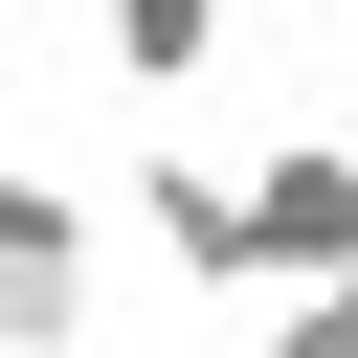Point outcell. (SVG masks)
<instances>
[{
	"label": "cell",
	"instance_id": "6da1fadb",
	"mask_svg": "<svg viewBox=\"0 0 358 358\" xmlns=\"http://www.w3.org/2000/svg\"><path fill=\"white\" fill-rule=\"evenodd\" d=\"M90 246H112L90 179H0V336L22 358H90Z\"/></svg>",
	"mask_w": 358,
	"mask_h": 358
},
{
	"label": "cell",
	"instance_id": "5b68a950",
	"mask_svg": "<svg viewBox=\"0 0 358 358\" xmlns=\"http://www.w3.org/2000/svg\"><path fill=\"white\" fill-rule=\"evenodd\" d=\"M268 358H358V268H313V291H268Z\"/></svg>",
	"mask_w": 358,
	"mask_h": 358
},
{
	"label": "cell",
	"instance_id": "3957f363",
	"mask_svg": "<svg viewBox=\"0 0 358 358\" xmlns=\"http://www.w3.org/2000/svg\"><path fill=\"white\" fill-rule=\"evenodd\" d=\"M112 224H134L179 291H224V224H246V179H201V157H134V179H112Z\"/></svg>",
	"mask_w": 358,
	"mask_h": 358
},
{
	"label": "cell",
	"instance_id": "7a4b0ae2",
	"mask_svg": "<svg viewBox=\"0 0 358 358\" xmlns=\"http://www.w3.org/2000/svg\"><path fill=\"white\" fill-rule=\"evenodd\" d=\"M313 268H358V157L336 134L246 157V224H224V291H313Z\"/></svg>",
	"mask_w": 358,
	"mask_h": 358
},
{
	"label": "cell",
	"instance_id": "277c9868",
	"mask_svg": "<svg viewBox=\"0 0 358 358\" xmlns=\"http://www.w3.org/2000/svg\"><path fill=\"white\" fill-rule=\"evenodd\" d=\"M90 67H112L134 112H179V90L224 67V0H90Z\"/></svg>",
	"mask_w": 358,
	"mask_h": 358
}]
</instances>
